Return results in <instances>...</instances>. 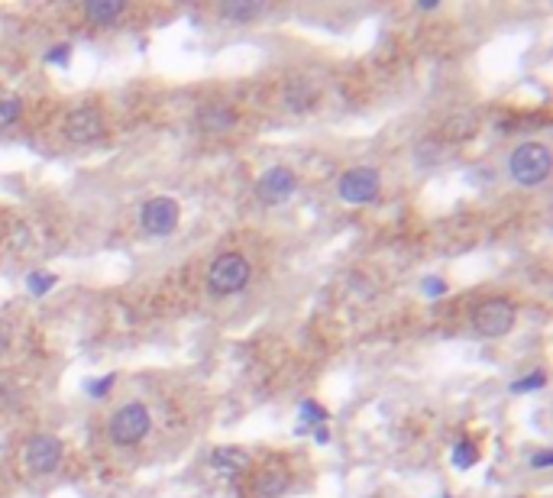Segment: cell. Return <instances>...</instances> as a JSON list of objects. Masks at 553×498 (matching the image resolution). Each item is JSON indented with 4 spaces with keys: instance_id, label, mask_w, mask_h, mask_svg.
<instances>
[{
    "instance_id": "obj_1",
    "label": "cell",
    "mask_w": 553,
    "mask_h": 498,
    "mask_svg": "<svg viewBox=\"0 0 553 498\" xmlns=\"http://www.w3.org/2000/svg\"><path fill=\"white\" fill-rule=\"evenodd\" d=\"M508 172H511V179L518 185L534 188V185H541L550 175V149L544 142H521L511 152V159H508Z\"/></svg>"
},
{
    "instance_id": "obj_16",
    "label": "cell",
    "mask_w": 553,
    "mask_h": 498,
    "mask_svg": "<svg viewBox=\"0 0 553 498\" xmlns=\"http://www.w3.org/2000/svg\"><path fill=\"white\" fill-rule=\"evenodd\" d=\"M23 113V101H19L13 91H0V130L4 126H13Z\"/></svg>"
},
{
    "instance_id": "obj_25",
    "label": "cell",
    "mask_w": 553,
    "mask_h": 498,
    "mask_svg": "<svg viewBox=\"0 0 553 498\" xmlns=\"http://www.w3.org/2000/svg\"><path fill=\"white\" fill-rule=\"evenodd\" d=\"M7 347H10V330H7V324L0 320V353H4Z\"/></svg>"
},
{
    "instance_id": "obj_4",
    "label": "cell",
    "mask_w": 553,
    "mask_h": 498,
    "mask_svg": "<svg viewBox=\"0 0 553 498\" xmlns=\"http://www.w3.org/2000/svg\"><path fill=\"white\" fill-rule=\"evenodd\" d=\"M515 304L505 298H488L482 301L472 314V327L482 333V337H505L508 330L515 327Z\"/></svg>"
},
{
    "instance_id": "obj_10",
    "label": "cell",
    "mask_w": 553,
    "mask_h": 498,
    "mask_svg": "<svg viewBox=\"0 0 553 498\" xmlns=\"http://www.w3.org/2000/svg\"><path fill=\"white\" fill-rule=\"evenodd\" d=\"M211 466H214V472L227 476V479H236V476L246 472V466H250V453L240 450V447H220V450H214V456H211Z\"/></svg>"
},
{
    "instance_id": "obj_12",
    "label": "cell",
    "mask_w": 553,
    "mask_h": 498,
    "mask_svg": "<svg viewBox=\"0 0 553 498\" xmlns=\"http://www.w3.org/2000/svg\"><path fill=\"white\" fill-rule=\"evenodd\" d=\"M263 10H265V4H259V0H230V4L220 7V17L236 19V23H246V19L263 17Z\"/></svg>"
},
{
    "instance_id": "obj_7",
    "label": "cell",
    "mask_w": 553,
    "mask_h": 498,
    "mask_svg": "<svg viewBox=\"0 0 553 498\" xmlns=\"http://www.w3.org/2000/svg\"><path fill=\"white\" fill-rule=\"evenodd\" d=\"M295 185H298L295 172L285 169V165H273L256 181V198L263 204H281V201H288L295 195Z\"/></svg>"
},
{
    "instance_id": "obj_24",
    "label": "cell",
    "mask_w": 553,
    "mask_h": 498,
    "mask_svg": "<svg viewBox=\"0 0 553 498\" xmlns=\"http://www.w3.org/2000/svg\"><path fill=\"white\" fill-rule=\"evenodd\" d=\"M550 463H553L550 450H537V453H531V466H534V470H550Z\"/></svg>"
},
{
    "instance_id": "obj_13",
    "label": "cell",
    "mask_w": 553,
    "mask_h": 498,
    "mask_svg": "<svg viewBox=\"0 0 553 498\" xmlns=\"http://www.w3.org/2000/svg\"><path fill=\"white\" fill-rule=\"evenodd\" d=\"M127 10V4H120V0H88L85 4V13L94 19V23H111V19H117Z\"/></svg>"
},
{
    "instance_id": "obj_11",
    "label": "cell",
    "mask_w": 553,
    "mask_h": 498,
    "mask_svg": "<svg viewBox=\"0 0 553 498\" xmlns=\"http://www.w3.org/2000/svg\"><path fill=\"white\" fill-rule=\"evenodd\" d=\"M197 123H201L207 133H227L236 123V113L230 111L227 103H207V107H201V113H197Z\"/></svg>"
},
{
    "instance_id": "obj_5",
    "label": "cell",
    "mask_w": 553,
    "mask_h": 498,
    "mask_svg": "<svg viewBox=\"0 0 553 498\" xmlns=\"http://www.w3.org/2000/svg\"><path fill=\"white\" fill-rule=\"evenodd\" d=\"M181 207L175 198H150L140 211V224L152 236H169L179 226Z\"/></svg>"
},
{
    "instance_id": "obj_22",
    "label": "cell",
    "mask_w": 553,
    "mask_h": 498,
    "mask_svg": "<svg viewBox=\"0 0 553 498\" xmlns=\"http://www.w3.org/2000/svg\"><path fill=\"white\" fill-rule=\"evenodd\" d=\"M68 56H72V49H68V46H52V49H49L46 62H49V65H68Z\"/></svg>"
},
{
    "instance_id": "obj_26",
    "label": "cell",
    "mask_w": 553,
    "mask_h": 498,
    "mask_svg": "<svg viewBox=\"0 0 553 498\" xmlns=\"http://www.w3.org/2000/svg\"><path fill=\"white\" fill-rule=\"evenodd\" d=\"M314 441H318V443H327L330 441V431L324 427V424H320V427H314Z\"/></svg>"
},
{
    "instance_id": "obj_17",
    "label": "cell",
    "mask_w": 553,
    "mask_h": 498,
    "mask_svg": "<svg viewBox=\"0 0 553 498\" xmlns=\"http://www.w3.org/2000/svg\"><path fill=\"white\" fill-rule=\"evenodd\" d=\"M327 418V411L320 408L318 402H301V424H298V433H308L311 427H320Z\"/></svg>"
},
{
    "instance_id": "obj_21",
    "label": "cell",
    "mask_w": 553,
    "mask_h": 498,
    "mask_svg": "<svg viewBox=\"0 0 553 498\" xmlns=\"http://www.w3.org/2000/svg\"><path fill=\"white\" fill-rule=\"evenodd\" d=\"M544 382H547L544 372H534V376H527V379H518L515 386H511V392H527V388H541Z\"/></svg>"
},
{
    "instance_id": "obj_27",
    "label": "cell",
    "mask_w": 553,
    "mask_h": 498,
    "mask_svg": "<svg viewBox=\"0 0 553 498\" xmlns=\"http://www.w3.org/2000/svg\"><path fill=\"white\" fill-rule=\"evenodd\" d=\"M437 4H441V0H418V7L421 10H437Z\"/></svg>"
},
{
    "instance_id": "obj_2",
    "label": "cell",
    "mask_w": 553,
    "mask_h": 498,
    "mask_svg": "<svg viewBox=\"0 0 553 498\" xmlns=\"http://www.w3.org/2000/svg\"><path fill=\"white\" fill-rule=\"evenodd\" d=\"M250 282V263L240 253H220L207 269V288L214 295H236Z\"/></svg>"
},
{
    "instance_id": "obj_9",
    "label": "cell",
    "mask_w": 553,
    "mask_h": 498,
    "mask_svg": "<svg viewBox=\"0 0 553 498\" xmlns=\"http://www.w3.org/2000/svg\"><path fill=\"white\" fill-rule=\"evenodd\" d=\"M104 133V117L94 107H75L65 117V136L72 142H91Z\"/></svg>"
},
{
    "instance_id": "obj_6",
    "label": "cell",
    "mask_w": 553,
    "mask_h": 498,
    "mask_svg": "<svg viewBox=\"0 0 553 498\" xmlns=\"http://www.w3.org/2000/svg\"><path fill=\"white\" fill-rule=\"evenodd\" d=\"M337 195L347 201V204H369V201H375V195H379V172L366 169V165L343 172L337 185Z\"/></svg>"
},
{
    "instance_id": "obj_3",
    "label": "cell",
    "mask_w": 553,
    "mask_h": 498,
    "mask_svg": "<svg viewBox=\"0 0 553 498\" xmlns=\"http://www.w3.org/2000/svg\"><path fill=\"white\" fill-rule=\"evenodd\" d=\"M150 427H152L150 408L140 402H130L111 418V441L120 443V447H130V443L142 441L150 433Z\"/></svg>"
},
{
    "instance_id": "obj_19",
    "label": "cell",
    "mask_w": 553,
    "mask_h": 498,
    "mask_svg": "<svg viewBox=\"0 0 553 498\" xmlns=\"http://www.w3.org/2000/svg\"><path fill=\"white\" fill-rule=\"evenodd\" d=\"M56 282H58V279L52 272H29L27 275V288H29V295H36V298H39V295L52 292V288H56Z\"/></svg>"
},
{
    "instance_id": "obj_14",
    "label": "cell",
    "mask_w": 553,
    "mask_h": 498,
    "mask_svg": "<svg viewBox=\"0 0 553 498\" xmlns=\"http://www.w3.org/2000/svg\"><path fill=\"white\" fill-rule=\"evenodd\" d=\"M285 489H288V476H285L281 470H273V466L259 476V482H256V492H259L263 498H279Z\"/></svg>"
},
{
    "instance_id": "obj_15",
    "label": "cell",
    "mask_w": 553,
    "mask_h": 498,
    "mask_svg": "<svg viewBox=\"0 0 553 498\" xmlns=\"http://www.w3.org/2000/svg\"><path fill=\"white\" fill-rule=\"evenodd\" d=\"M285 101H288L291 111H308L311 103H314V88L304 81V78H295L285 91Z\"/></svg>"
},
{
    "instance_id": "obj_20",
    "label": "cell",
    "mask_w": 553,
    "mask_h": 498,
    "mask_svg": "<svg viewBox=\"0 0 553 498\" xmlns=\"http://www.w3.org/2000/svg\"><path fill=\"white\" fill-rule=\"evenodd\" d=\"M113 382H117V376H104V379H97V382H88V395L104 398L113 388Z\"/></svg>"
},
{
    "instance_id": "obj_23",
    "label": "cell",
    "mask_w": 553,
    "mask_h": 498,
    "mask_svg": "<svg viewBox=\"0 0 553 498\" xmlns=\"http://www.w3.org/2000/svg\"><path fill=\"white\" fill-rule=\"evenodd\" d=\"M424 295L427 298H443L447 295V282L443 279H424Z\"/></svg>"
},
{
    "instance_id": "obj_8",
    "label": "cell",
    "mask_w": 553,
    "mask_h": 498,
    "mask_svg": "<svg viewBox=\"0 0 553 498\" xmlns=\"http://www.w3.org/2000/svg\"><path fill=\"white\" fill-rule=\"evenodd\" d=\"M29 472H52L62 460V441L52 437V433H36L33 441L27 443V453H23Z\"/></svg>"
},
{
    "instance_id": "obj_18",
    "label": "cell",
    "mask_w": 553,
    "mask_h": 498,
    "mask_svg": "<svg viewBox=\"0 0 553 498\" xmlns=\"http://www.w3.org/2000/svg\"><path fill=\"white\" fill-rule=\"evenodd\" d=\"M476 460H479V447L472 441L453 443V466H457V470H469Z\"/></svg>"
}]
</instances>
